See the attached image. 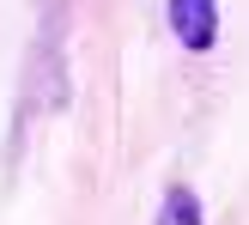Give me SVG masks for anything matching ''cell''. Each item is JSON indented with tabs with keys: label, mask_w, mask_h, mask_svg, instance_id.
I'll list each match as a JSON object with an SVG mask.
<instances>
[{
	"label": "cell",
	"mask_w": 249,
	"mask_h": 225,
	"mask_svg": "<svg viewBox=\"0 0 249 225\" xmlns=\"http://www.w3.org/2000/svg\"><path fill=\"white\" fill-rule=\"evenodd\" d=\"M170 24H177V37L189 49H213V31H219L213 0H170Z\"/></svg>",
	"instance_id": "cell-1"
}]
</instances>
